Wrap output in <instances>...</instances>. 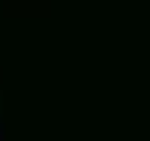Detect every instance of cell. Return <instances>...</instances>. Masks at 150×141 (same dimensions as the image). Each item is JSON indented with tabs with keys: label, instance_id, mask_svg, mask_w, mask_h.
<instances>
[{
	"label": "cell",
	"instance_id": "1",
	"mask_svg": "<svg viewBox=\"0 0 150 141\" xmlns=\"http://www.w3.org/2000/svg\"><path fill=\"white\" fill-rule=\"evenodd\" d=\"M0 141H3V129H0Z\"/></svg>",
	"mask_w": 150,
	"mask_h": 141
}]
</instances>
